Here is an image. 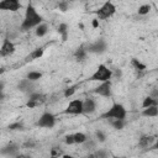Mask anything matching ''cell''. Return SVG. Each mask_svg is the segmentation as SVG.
I'll list each match as a JSON object with an SVG mask.
<instances>
[{"label": "cell", "mask_w": 158, "mask_h": 158, "mask_svg": "<svg viewBox=\"0 0 158 158\" xmlns=\"http://www.w3.org/2000/svg\"><path fill=\"white\" fill-rule=\"evenodd\" d=\"M62 158H75V157H73V156H70V154H63Z\"/></svg>", "instance_id": "f35d334b"}, {"label": "cell", "mask_w": 158, "mask_h": 158, "mask_svg": "<svg viewBox=\"0 0 158 158\" xmlns=\"http://www.w3.org/2000/svg\"><path fill=\"white\" fill-rule=\"evenodd\" d=\"M58 32L62 37V41H67V38H68V26H67V23H60L58 26Z\"/></svg>", "instance_id": "603a6c76"}, {"label": "cell", "mask_w": 158, "mask_h": 158, "mask_svg": "<svg viewBox=\"0 0 158 158\" xmlns=\"http://www.w3.org/2000/svg\"><path fill=\"white\" fill-rule=\"evenodd\" d=\"M115 12H116V6L112 2L106 1L96 11V16H98V20H106V19H110Z\"/></svg>", "instance_id": "277c9868"}, {"label": "cell", "mask_w": 158, "mask_h": 158, "mask_svg": "<svg viewBox=\"0 0 158 158\" xmlns=\"http://www.w3.org/2000/svg\"><path fill=\"white\" fill-rule=\"evenodd\" d=\"M111 78H112V69H110V68L106 67L105 64H100V65L96 68V70L90 75L89 80L104 83V81H109Z\"/></svg>", "instance_id": "3957f363"}, {"label": "cell", "mask_w": 158, "mask_h": 158, "mask_svg": "<svg viewBox=\"0 0 158 158\" xmlns=\"http://www.w3.org/2000/svg\"><path fill=\"white\" fill-rule=\"evenodd\" d=\"M19 89L21 91H30L31 89H33V81L28 80V79H23L20 81L19 84Z\"/></svg>", "instance_id": "2e32d148"}, {"label": "cell", "mask_w": 158, "mask_h": 158, "mask_svg": "<svg viewBox=\"0 0 158 158\" xmlns=\"http://www.w3.org/2000/svg\"><path fill=\"white\" fill-rule=\"evenodd\" d=\"M21 4L17 0H2L0 1V9L7 11H17L20 10Z\"/></svg>", "instance_id": "30bf717a"}, {"label": "cell", "mask_w": 158, "mask_h": 158, "mask_svg": "<svg viewBox=\"0 0 158 158\" xmlns=\"http://www.w3.org/2000/svg\"><path fill=\"white\" fill-rule=\"evenodd\" d=\"M96 137H98V141H99V142H104L105 138H106V136H105L101 131H96Z\"/></svg>", "instance_id": "4dcf8cb0"}, {"label": "cell", "mask_w": 158, "mask_h": 158, "mask_svg": "<svg viewBox=\"0 0 158 158\" xmlns=\"http://www.w3.org/2000/svg\"><path fill=\"white\" fill-rule=\"evenodd\" d=\"M152 149H157V151H158V138L156 139V142H154V144L152 146Z\"/></svg>", "instance_id": "8d00e7d4"}, {"label": "cell", "mask_w": 158, "mask_h": 158, "mask_svg": "<svg viewBox=\"0 0 158 158\" xmlns=\"http://www.w3.org/2000/svg\"><path fill=\"white\" fill-rule=\"evenodd\" d=\"M44 100H46V96H44L43 94H40V93H31L30 99H28L26 106L30 107V109H32V107H36V106L41 105Z\"/></svg>", "instance_id": "9c48e42d"}, {"label": "cell", "mask_w": 158, "mask_h": 158, "mask_svg": "<svg viewBox=\"0 0 158 158\" xmlns=\"http://www.w3.org/2000/svg\"><path fill=\"white\" fill-rule=\"evenodd\" d=\"M77 91V85H70L64 90V98H70Z\"/></svg>", "instance_id": "4316f807"}, {"label": "cell", "mask_w": 158, "mask_h": 158, "mask_svg": "<svg viewBox=\"0 0 158 158\" xmlns=\"http://www.w3.org/2000/svg\"><path fill=\"white\" fill-rule=\"evenodd\" d=\"M9 128H10V130H21V128H22V123H20V122L11 123V125L9 126Z\"/></svg>", "instance_id": "f546056e"}, {"label": "cell", "mask_w": 158, "mask_h": 158, "mask_svg": "<svg viewBox=\"0 0 158 158\" xmlns=\"http://www.w3.org/2000/svg\"><path fill=\"white\" fill-rule=\"evenodd\" d=\"M59 7H60L62 11H65L67 10V2H60L59 4Z\"/></svg>", "instance_id": "e575fe53"}, {"label": "cell", "mask_w": 158, "mask_h": 158, "mask_svg": "<svg viewBox=\"0 0 158 158\" xmlns=\"http://www.w3.org/2000/svg\"><path fill=\"white\" fill-rule=\"evenodd\" d=\"M49 158H56V157H52V156H51V157H49Z\"/></svg>", "instance_id": "60d3db41"}, {"label": "cell", "mask_w": 158, "mask_h": 158, "mask_svg": "<svg viewBox=\"0 0 158 158\" xmlns=\"http://www.w3.org/2000/svg\"><path fill=\"white\" fill-rule=\"evenodd\" d=\"M37 125L42 128H52L56 125V116L53 114L46 111L40 116V118L37 121Z\"/></svg>", "instance_id": "5b68a950"}, {"label": "cell", "mask_w": 158, "mask_h": 158, "mask_svg": "<svg viewBox=\"0 0 158 158\" xmlns=\"http://www.w3.org/2000/svg\"><path fill=\"white\" fill-rule=\"evenodd\" d=\"M95 110H96V104H95V101L93 99L88 98V99H85L83 101V114L89 115V114H93Z\"/></svg>", "instance_id": "4fadbf2b"}, {"label": "cell", "mask_w": 158, "mask_h": 158, "mask_svg": "<svg viewBox=\"0 0 158 158\" xmlns=\"http://www.w3.org/2000/svg\"><path fill=\"white\" fill-rule=\"evenodd\" d=\"M156 139H157V138H154V137L151 136V135H143V136H141V138H139V141H138V144H139V147H142V148H148V147H152V146L154 144Z\"/></svg>", "instance_id": "7c38bea8"}, {"label": "cell", "mask_w": 158, "mask_h": 158, "mask_svg": "<svg viewBox=\"0 0 158 158\" xmlns=\"http://www.w3.org/2000/svg\"><path fill=\"white\" fill-rule=\"evenodd\" d=\"M86 51L88 52H91V53H99V54H101V53H104L106 51V42L102 38H99L95 42L90 43L88 46Z\"/></svg>", "instance_id": "52a82bcc"}, {"label": "cell", "mask_w": 158, "mask_h": 158, "mask_svg": "<svg viewBox=\"0 0 158 158\" xmlns=\"http://www.w3.org/2000/svg\"><path fill=\"white\" fill-rule=\"evenodd\" d=\"M65 143L67 144H75V141H74V133L73 135H67L65 136Z\"/></svg>", "instance_id": "83f0119b"}, {"label": "cell", "mask_w": 158, "mask_h": 158, "mask_svg": "<svg viewBox=\"0 0 158 158\" xmlns=\"http://www.w3.org/2000/svg\"><path fill=\"white\" fill-rule=\"evenodd\" d=\"M131 65H132L136 70H138V72H144V70L147 69L146 64H143L142 62H139L137 58H132V59H131Z\"/></svg>", "instance_id": "d6986e66"}, {"label": "cell", "mask_w": 158, "mask_h": 158, "mask_svg": "<svg viewBox=\"0 0 158 158\" xmlns=\"http://www.w3.org/2000/svg\"><path fill=\"white\" fill-rule=\"evenodd\" d=\"M151 98H153V99H158V88H154L152 91H151V95H149Z\"/></svg>", "instance_id": "d6a6232c"}, {"label": "cell", "mask_w": 158, "mask_h": 158, "mask_svg": "<svg viewBox=\"0 0 158 158\" xmlns=\"http://www.w3.org/2000/svg\"><path fill=\"white\" fill-rule=\"evenodd\" d=\"M42 78V73L41 72H36V70H32V72H30L27 75H26V79H28V80H31V81H37V80H40Z\"/></svg>", "instance_id": "cb8c5ba5"}, {"label": "cell", "mask_w": 158, "mask_h": 158, "mask_svg": "<svg viewBox=\"0 0 158 158\" xmlns=\"http://www.w3.org/2000/svg\"><path fill=\"white\" fill-rule=\"evenodd\" d=\"M112 158H126V157H117V156H115V157H112Z\"/></svg>", "instance_id": "ab89813d"}, {"label": "cell", "mask_w": 158, "mask_h": 158, "mask_svg": "<svg viewBox=\"0 0 158 158\" xmlns=\"http://www.w3.org/2000/svg\"><path fill=\"white\" fill-rule=\"evenodd\" d=\"M149 106H158V99H153L151 96H146L142 101V109H147Z\"/></svg>", "instance_id": "e0dca14e"}, {"label": "cell", "mask_w": 158, "mask_h": 158, "mask_svg": "<svg viewBox=\"0 0 158 158\" xmlns=\"http://www.w3.org/2000/svg\"><path fill=\"white\" fill-rule=\"evenodd\" d=\"M43 52H44V49H43L42 47H40V48H36V49H33V51L30 53V56H28V59H30V60H33V59H38V58H41V57L43 56Z\"/></svg>", "instance_id": "44dd1931"}, {"label": "cell", "mask_w": 158, "mask_h": 158, "mask_svg": "<svg viewBox=\"0 0 158 158\" xmlns=\"http://www.w3.org/2000/svg\"><path fill=\"white\" fill-rule=\"evenodd\" d=\"M43 21V17L37 12V10L31 5L28 4L27 7H26V11H25V17L21 22V31L26 32V31H30L31 28H36L37 26H40Z\"/></svg>", "instance_id": "6da1fadb"}, {"label": "cell", "mask_w": 158, "mask_h": 158, "mask_svg": "<svg viewBox=\"0 0 158 158\" xmlns=\"http://www.w3.org/2000/svg\"><path fill=\"white\" fill-rule=\"evenodd\" d=\"M98 26H99V20H98V19H94V20H93V27L96 28Z\"/></svg>", "instance_id": "d590c367"}, {"label": "cell", "mask_w": 158, "mask_h": 158, "mask_svg": "<svg viewBox=\"0 0 158 158\" xmlns=\"http://www.w3.org/2000/svg\"><path fill=\"white\" fill-rule=\"evenodd\" d=\"M86 53H88V51H86L84 47H80V48H78V49L75 51L74 57H75V59H77L78 62H83V60L86 58Z\"/></svg>", "instance_id": "ac0fdd59"}, {"label": "cell", "mask_w": 158, "mask_h": 158, "mask_svg": "<svg viewBox=\"0 0 158 158\" xmlns=\"http://www.w3.org/2000/svg\"><path fill=\"white\" fill-rule=\"evenodd\" d=\"M142 116L146 117H156L158 116V106H149L142 110Z\"/></svg>", "instance_id": "9a60e30c"}, {"label": "cell", "mask_w": 158, "mask_h": 158, "mask_svg": "<svg viewBox=\"0 0 158 158\" xmlns=\"http://www.w3.org/2000/svg\"><path fill=\"white\" fill-rule=\"evenodd\" d=\"M16 158H32V157H28V156H25V154H19Z\"/></svg>", "instance_id": "74e56055"}, {"label": "cell", "mask_w": 158, "mask_h": 158, "mask_svg": "<svg viewBox=\"0 0 158 158\" xmlns=\"http://www.w3.org/2000/svg\"><path fill=\"white\" fill-rule=\"evenodd\" d=\"M74 141H75V144H84L88 141V137L83 132H77L74 133Z\"/></svg>", "instance_id": "7402d4cb"}, {"label": "cell", "mask_w": 158, "mask_h": 158, "mask_svg": "<svg viewBox=\"0 0 158 158\" xmlns=\"http://www.w3.org/2000/svg\"><path fill=\"white\" fill-rule=\"evenodd\" d=\"M95 154H96V157H98V158H106V156H107V153H106L105 151H102V149L96 151V152H95Z\"/></svg>", "instance_id": "1f68e13d"}, {"label": "cell", "mask_w": 158, "mask_h": 158, "mask_svg": "<svg viewBox=\"0 0 158 158\" xmlns=\"http://www.w3.org/2000/svg\"><path fill=\"white\" fill-rule=\"evenodd\" d=\"M110 125L115 130H121L125 126V120H110Z\"/></svg>", "instance_id": "d4e9b609"}, {"label": "cell", "mask_w": 158, "mask_h": 158, "mask_svg": "<svg viewBox=\"0 0 158 158\" xmlns=\"http://www.w3.org/2000/svg\"><path fill=\"white\" fill-rule=\"evenodd\" d=\"M93 93L100 95V96H104V98H109L111 95V81H104V83H100V85H98Z\"/></svg>", "instance_id": "ba28073f"}, {"label": "cell", "mask_w": 158, "mask_h": 158, "mask_svg": "<svg viewBox=\"0 0 158 158\" xmlns=\"http://www.w3.org/2000/svg\"><path fill=\"white\" fill-rule=\"evenodd\" d=\"M64 114H69V115H80L83 114V100L80 99H75L69 101V104L67 105V107L63 111Z\"/></svg>", "instance_id": "8992f818"}, {"label": "cell", "mask_w": 158, "mask_h": 158, "mask_svg": "<svg viewBox=\"0 0 158 158\" xmlns=\"http://www.w3.org/2000/svg\"><path fill=\"white\" fill-rule=\"evenodd\" d=\"M138 15H147L149 11H151V5L149 4H143V5H141L139 7H138Z\"/></svg>", "instance_id": "484cf974"}, {"label": "cell", "mask_w": 158, "mask_h": 158, "mask_svg": "<svg viewBox=\"0 0 158 158\" xmlns=\"http://www.w3.org/2000/svg\"><path fill=\"white\" fill-rule=\"evenodd\" d=\"M47 32H48V26H47L46 23H41V25L37 26L36 30H35V35H36L37 37H43Z\"/></svg>", "instance_id": "ffe728a7"}, {"label": "cell", "mask_w": 158, "mask_h": 158, "mask_svg": "<svg viewBox=\"0 0 158 158\" xmlns=\"http://www.w3.org/2000/svg\"><path fill=\"white\" fill-rule=\"evenodd\" d=\"M84 148L85 149H88V151H91V149H94L95 148V142L94 141H86L85 143H84Z\"/></svg>", "instance_id": "f1b7e54d"}, {"label": "cell", "mask_w": 158, "mask_h": 158, "mask_svg": "<svg viewBox=\"0 0 158 158\" xmlns=\"http://www.w3.org/2000/svg\"><path fill=\"white\" fill-rule=\"evenodd\" d=\"M127 115V111L122 104L115 102L111 105V107L101 115V118L105 120H125Z\"/></svg>", "instance_id": "7a4b0ae2"}, {"label": "cell", "mask_w": 158, "mask_h": 158, "mask_svg": "<svg viewBox=\"0 0 158 158\" xmlns=\"http://www.w3.org/2000/svg\"><path fill=\"white\" fill-rule=\"evenodd\" d=\"M15 52V44L10 41V40H4L2 44H1V48H0V54L1 57H7V56H11L12 53Z\"/></svg>", "instance_id": "8fae6325"}, {"label": "cell", "mask_w": 158, "mask_h": 158, "mask_svg": "<svg viewBox=\"0 0 158 158\" xmlns=\"http://www.w3.org/2000/svg\"><path fill=\"white\" fill-rule=\"evenodd\" d=\"M1 153L4 154V156H11V157H17L19 156V148L16 147V146H14V144H11V146H7V147H4L2 148V151H1Z\"/></svg>", "instance_id": "5bb4252c"}, {"label": "cell", "mask_w": 158, "mask_h": 158, "mask_svg": "<svg viewBox=\"0 0 158 158\" xmlns=\"http://www.w3.org/2000/svg\"><path fill=\"white\" fill-rule=\"evenodd\" d=\"M120 77H121V70L120 69L112 70V78H120Z\"/></svg>", "instance_id": "836d02e7"}]
</instances>
